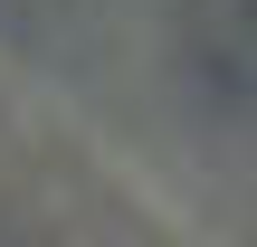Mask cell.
I'll return each mask as SVG.
<instances>
[{
	"label": "cell",
	"mask_w": 257,
	"mask_h": 247,
	"mask_svg": "<svg viewBox=\"0 0 257 247\" xmlns=\"http://www.w3.org/2000/svg\"><path fill=\"white\" fill-rule=\"evenodd\" d=\"M191 57H200V76H210L219 105L257 114V0H200V19H191Z\"/></svg>",
	"instance_id": "6da1fadb"
}]
</instances>
